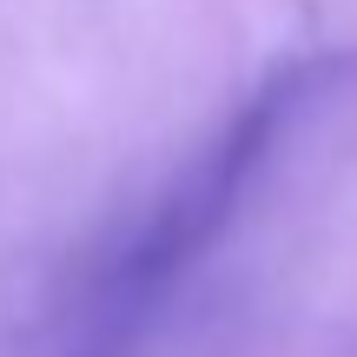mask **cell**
<instances>
[{"label":"cell","mask_w":357,"mask_h":357,"mask_svg":"<svg viewBox=\"0 0 357 357\" xmlns=\"http://www.w3.org/2000/svg\"><path fill=\"white\" fill-rule=\"evenodd\" d=\"M357 93V47H318L298 60L271 66L245 106L185 159V172L159 192V205L146 212V225L126 238V252L106 271V305H146L172 278H185L205 252L218 245V231H231V218L245 212L265 172L278 166V153L305 132V119L324 100H351Z\"/></svg>","instance_id":"6da1fadb"}]
</instances>
